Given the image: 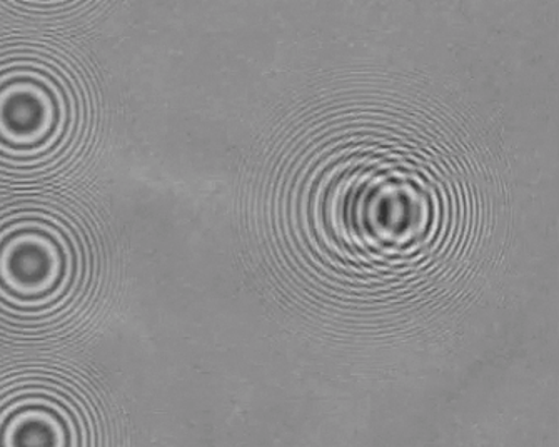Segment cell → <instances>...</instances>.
Segmentation results:
<instances>
[{
    "mask_svg": "<svg viewBox=\"0 0 559 447\" xmlns=\"http://www.w3.org/2000/svg\"><path fill=\"white\" fill-rule=\"evenodd\" d=\"M84 109L78 84L49 53L15 49L0 56V167L37 171L74 146Z\"/></svg>",
    "mask_w": 559,
    "mask_h": 447,
    "instance_id": "obj_1",
    "label": "cell"
},
{
    "mask_svg": "<svg viewBox=\"0 0 559 447\" xmlns=\"http://www.w3.org/2000/svg\"><path fill=\"white\" fill-rule=\"evenodd\" d=\"M81 238L50 207H21L0 217V311L46 317L78 295L84 281Z\"/></svg>",
    "mask_w": 559,
    "mask_h": 447,
    "instance_id": "obj_2",
    "label": "cell"
},
{
    "mask_svg": "<svg viewBox=\"0 0 559 447\" xmlns=\"http://www.w3.org/2000/svg\"><path fill=\"white\" fill-rule=\"evenodd\" d=\"M81 402L49 380H25L0 395V446H84Z\"/></svg>",
    "mask_w": 559,
    "mask_h": 447,
    "instance_id": "obj_3",
    "label": "cell"
},
{
    "mask_svg": "<svg viewBox=\"0 0 559 447\" xmlns=\"http://www.w3.org/2000/svg\"><path fill=\"white\" fill-rule=\"evenodd\" d=\"M425 185L419 179L394 174H379L368 179L365 191L356 197L365 201V206L355 210L359 216L353 224L358 231L355 235L359 245H371L381 254H396L407 245L416 244L426 235L429 203Z\"/></svg>",
    "mask_w": 559,
    "mask_h": 447,
    "instance_id": "obj_4",
    "label": "cell"
},
{
    "mask_svg": "<svg viewBox=\"0 0 559 447\" xmlns=\"http://www.w3.org/2000/svg\"><path fill=\"white\" fill-rule=\"evenodd\" d=\"M39 2H52V0H39Z\"/></svg>",
    "mask_w": 559,
    "mask_h": 447,
    "instance_id": "obj_5",
    "label": "cell"
}]
</instances>
